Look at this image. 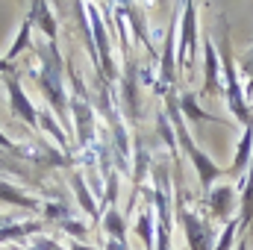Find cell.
<instances>
[{
	"label": "cell",
	"instance_id": "obj_6",
	"mask_svg": "<svg viewBox=\"0 0 253 250\" xmlns=\"http://www.w3.org/2000/svg\"><path fill=\"white\" fill-rule=\"evenodd\" d=\"M9 85H12V100H15V109H18V112H21V115H24L30 124H36V112H33V109H30V103L21 97V88H18V83H9Z\"/></svg>",
	"mask_w": 253,
	"mask_h": 250
},
{
	"label": "cell",
	"instance_id": "obj_2",
	"mask_svg": "<svg viewBox=\"0 0 253 250\" xmlns=\"http://www.w3.org/2000/svg\"><path fill=\"white\" fill-rule=\"evenodd\" d=\"M239 233L253 227V156H251V171H248V183L242 191V209H239Z\"/></svg>",
	"mask_w": 253,
	"mask_h": 250
},
{
	"label": "cell",
	"instance_id": "obj_4",
	"mask_svg": "<svg viewBox=\"0 0 253 250\" xmlns=\"http://www.w3.org/2000/svg\"><path fill=\"white\" fill-rule=\"evenodd\" d=\"M215 74H218V56H215V44L206 39V88H203V94H212V91H215V85H218Z\"/></svg>",
	"mask_w": 253,
	"mask_h": 250
},
{
	"label": "cell",
	"instance_id": "obj_1",
	"mask_svg": "<svg viewBox=\"0 0 253 250\" xmlns=\"http://www.w3.org/2000/svg\"><path fill=\"white\" fill-rule=\"evenodd\" d=\"M183 224H186V233H189V242H191V250H209L212 242H215V233L209 227H203L197 218H191L183 212Z\"/></svg>",
	"mask_w": 253,
	"mask_h": 250
},
{
	"label": "cell",
	"instance_id": "obj_5",
	"mask_svg": "<svg viewBox=\"0 0 253 250\" xmlns=\"http://www.w3.org/2000/svg\"><path fill=\"white\" fill-rule=\"evenodd\" d=\"M194 15H197V6L189 3L186 6V33H183V47H180V65H189V39H194Z\"/></svg>",
	"mask_w": 253,
	"mask_h": 250
},
{
	"label": "cell",
	"instance_id": "obj_3",
	"mask_svg": "<svg viewBox=\"0 0 253 250\" xmlns=\"http://www.w3.org/2000/svg\"><path fill=\"white\" fill-rule=\"evenodd\" d=\"M233 203H236V188H233V186L215 188V194H212V212H215V218H221V221H227V224H230Z\"/></svg>",
	"mask_w": 253,
	"mask_h": 250
}]
</instances>
